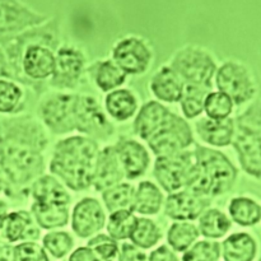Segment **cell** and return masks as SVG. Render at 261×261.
Listing matches in <instances>:
<instances>
[{
  "instance_id": "1",
  "label": "cell",
  "mask_w": 261,
  "mask_h": 261,
  "mask_svg": "<svg viewBox=\"0 0 261 261\" xmlns=\"http://www.w3.org/2000/svg\"><path fill=\"white\" fill-rule=\"evenodd\" d=\"M32 122L9 120L0 124V178L20 186L32 181L43 170L38 145L40 132L33 134Z\"/></svg>"
},
{
  "instance_id": "2",
  "label": "cell",
  "mask_w": 261,
  "mask_h": 261,
  "mask_svg": "<svg viewBox=\"0 0 261 261\" xmlns=\"http://www.w3.org/2000/svg\"><path fill=\"white\" fill-rule=\"evenodd\" d=\"M98 148L89 138L71 137L56 145L51 171L73 190H84L93 181Z\"/></svg>"
},
{
  "instance_id": "3",
  "label": "cell",
  "mask_w": 261,
  "mask_h": 261,
  "mask_svg": "<svg viewBox=\"0 0 261 261\" xmlns=\"http://www.w3.org/2000/svg\"><path fill=\"white\" fill-rule=\"evenodd\" d=\"M194 158L186 191L209 198L231 190L237 171L226 155L209 148L198 147Z\"/></svg>"
},
{
  "instance_id": "4",
  "label": "cell",
  "mask_w": 261,
  "mask_h": 261,
  "mask_svg": "<svg viewBox=\"0 0 261 261\" xmlns=\"http://www.w3.org/2000/svg\"><path fill=\"white\" fill-rule=\"evenodd\" d=\"M233 137L244 170L261 178V101L255 102L237 119Z\"/></svg>"
},
{
  "instance_id": "5",
  "label": "cell",
  "mask_w": 261,
  "mask_h": 261,
  "mask_svg": "<svg viewBox=\"0 0 261 261\" xmlns=\"http://www.w3.org/2000/svg\"><path fill=\"white\" fill-rule=\"evenodd\" d=\"M171 69L190 86L211 89L212 78L216 73V63L211 54L196 46H186L175 54Z\"/></svg>"
},
{
  "instance_id": "6",
  "label": "cell",
  "mask_w": 261,
  "mask_h": 261,
  "mask_svg": "<svg viewBox=\"0 0 261 261\" xmlns=\"http://www.w3.org/2000/svg\"><path fill=\"white\" fill-rule=\"evenodd\" d=\"M147 142L158 157H163L182 152V149L188 148L193 143V133L182 117L170 111Z\"/></svg>"
},
{
  "instance_id": "7",
  "label": "cell",
  "mask_w": 261,
  "mask_h": 261,
  "mask_svg": "<svg viewBox=\"0 0 261 261\" xmlns=\"http://www.w3.org/2000/svg\"><path fill=\"white\" fill-rule=\"evenodd\" d=\"M217 86L219 92L227 94L237 105L250 101L256 92L250 71L242 64L234 61H228L221 66L217 73Z\"/></svg>"
},
{
  "instance_id": "8",
  "label": "cell",
  "mask_w": 261,
  "mask_h": 261,
  "mask_svg": "<svg viewBox=\"0 0 261 261\" xmlns=\"http://www.w3.org/2000/svg\"><path fill=\"white\" fill-rule=\"evenodd\" d=\"M191 153L178 152L158 157L154 166V176L158 182L168 193H175L188 185L193 168Z\"/></svg>"
},
{
  "instance_id": "9",
  "label": "cell",
  "mask_w": 261,
  "mask_h": 261,
  "mask_svg": "<svg viewBox=\"0 0 261 261\" xmlns=\"http://www.w3.org/2000/svg\"><path fill=\"white\" fill-rule=\"evenodd\" d=\"M76 101L74 94H55L41 106L43 121L54 133L64 134L76 129Z\"/></svg>"
},
{
  "instance_id": "10",
  "label": "cell",
  "mask_w": 261,
  "mask_h": 261,
  "mask_svg": "<svg viewBox=\"0 0 261 261\" xmlns=\"http://www.w3.org/2000/svg\"><path fill=\"white\" fill-rule=\"evenodd\" d=\"M46 19L17 2L0 0V43H7L28 27L40 24Z\"/></svg>"
},
{
  "instance_id": "11",
  "label": "cell",
  "mask_w": 261,
  "mask_h": 261,
  "mask_svg": "<svg viewBox=\"0 0 261 261\" xmlns=\"http://www.w3.org/2000/svg\"><path fill=\"white\" fill-rule=\"evenodd\" d=\"M114 63L125 74H143L152 61V51L138 37H125L115 45Z\"/></svg>"
},
{
  "instance_id": "12",
  "label": "cell",
  "mask_w": 261,
  "mask_h": 261,
  "mask_svg": "<svg viewBox=\"0 0 261 261\" xmlns=\"http://www.w3.org/2000/svg\"><path fill=\"white\" fill-rule=\"evenodd\" d=\"M76 129L92 137L105 138L112 133V125L101 107L91 97H78L76 101Z\"/></svg>"
},
{
  "instance_id": "13",
  "label": "cell",
  "mask_w": 261,
  "mask_h": 261,
  "mask_svg": "<svg viewBox=\"0 0 261 261\" xmlns=\"http://www.w3.org/2000/svg\"><path fill=\"white\" fill-rule=\"evenodd\" d=\"M83 65V55L74 47L64 46L58 51V56L55 58L51 83L61 88H73L81 78Z\"/></svg>"
},
{
  "instance_id": "14",
  "label": "cell",
  "mask_w": 261,
  "mask_h": 261,
  "mask_svg": "<svg viewBox=\"0 0 261 261\" xmlns=\"http://www.w3.org/2000/svg\"><path fill=\"white\" fill-rule=\"evenodd\" d=\"M124 175L125 172L115 147L105 148L97 154L92 181L96 190L106 191L119 185L120 181L124 178Z\"/></svg>"
},
{
  "instance_id": "15",
  "label": "cell",
  "mask_w": 261,
  "mask_h": 261,
  "mask_svg": "<svg viewBox=\"0 0 261 261\" xmlns=\"http://www.w3.org/2000/svg\"><path fill=\"white\" fill-rule=\"evenodd\" d=\"M105 224V213L96 199L79 201L73 212V229L79 237L87 239L97 233Z\"/></svg>"
},
{
  "instance_id": "16",
  "label": "cell",
  "mask_w": 261,
  "mask_h": 261,
  "mask_svg": "<svg viewBox=\"0 0 261 261\" xmlns=\"http://www.w3.org/2000/svg\"><path fill=\"white\" fill-rule=\"evenodd\" d=\"M38 236L40 231L25 212L0 216V245H9L20 240H36Z\"/></svg>"
},
{
  "instance_id": "17",
  "label": "cell",
  "mask_w": 261,
  "mask_h": 261,
  "mask_svg": "<svg viewBox=\"0 0 261 261\" xmlns=\"http://www.w3.org/2000/svg\"><path fill=\"white\" fill-rule=\"evenodd\" d=\"M209 203L208 198L195 195L190 191L171 194L166 201V214L177 221H193L205 211Z\"/></svg>"
},
{
  "instance_id": "18",
  "label": "cell",
  "mask_w": 261,
  "mask_h": 261,
  "mask_svg": "<svg viewBox=\"0 0 261 261\" xmlns=\"http://www.w3.org/2000/svg\"><path fill=\"white\" fill-rule=\"evenodd\" d=\"M115 149L127 177L137 178L147 171L149 166V154L142 144L135 140L120 139Z\"/></svg>"
},
{
  "instance_id": "19",
  "label": "cell",
  "mask_w": 261,
  "mask_h": 261,
  "mask_svg": "<svg viewBox=\"0 0 261 261\" xmlns=\"http://www.w3.org/2000/svg\"><path fill=\"white\" fill-rule=\"evenodd\" d=\"M24 73L32 79H45L53 75L55 69V56L53 51L41 45L31 43L22 58Z\"/></svg>"
},
{
  "instance_id": "20",
  "label": "cell",
  "mask_w": 261,
  "mask_h": 261,
  "mask_svg": "<svg viewBox=\"0 0 261 261\" xmlns=\"http://www.w3.org/2000/svg\"><path fill=\"white\" fill-rule=\"evenodd\" d=\"M184 88L182 79L171 69V66H163L150 81V89L154 96L165 102L180 101Z\"/></svg>"
},
{
  "instance_id": "21",
  "label": "cell",
  "mask_w": 261,
  "mask_h": 261,
  "mask_svg": "<svg viewBox=\"0 0 261 261\" xmlns=\"http://www.w3.org/2000/svg\"><path fill=\"white\" fill-rule=\"evenodd\" d=\"M196 130L204 142L216 147H227L232 143L234 135L233 120L201 119L196 124Z\"/></svg>"
},
{
  "instance_id": "22",
  "label": "cell",
  "mask_w": 261,
  "mask_h": 261,
  "mask_svg": "<svg viewBox=\"0 0 261 261\" xmlns=\"http://www.w3.org/2000/svg\"><path fill=\"white\" fill-rule=\"evenodd\" d=\"M221 252L224 261H254L257 245L250 234L234 233L224 240Z\"/></svg>"
},
{
  "instance_id": "23",
  "label": "cell",
  "mask_w": 261,
  "mask_h": 261,
  "mask_svg": "<svg viewBox=\"0 0 261 261\" xmlns=\"http://www.w3.org/2000/svg\"><path fill=\"white\" fill-rule=\"evenodd\" d=\"M32 195L37 203L66 205L70 201V195L64 186L51 176L38 178L32 186Z\"/></svg>"
},
{
  "instance_id": "24",
  "label": "cell",
  "mask_w": 261,
  "mask_h": 261,
  "mask_svg": "<svg viewBox=\"0 0 261 261\" xmlns=\"http://www.w3.org/2000/svg\"><path fill=\"white\" fill-rule=\"evenodd\" d=\"M170 114V110L166 109L160 102L150 101L142 107L134 122V130L142 139L147 140L155 127L165 120Z\"/></svg>"
},
{
  "instance_id": "25",
  "label": "cell",
  "mask_w": 261,
  "mask_h": 261,
  "mask_svg": "<svg viewBox=\"0 0 261 261\" xmlns=\"http://www.w3.org/2000/svg\"><path fill=\"white\" fill-rule=\"evenodd\" d=\"M138 107L137 98L127 89L111 92L106 98V109L110 116L119 121H125L135 114Z\"/></svg>"
},
{
  "instance_id": "26",
  "label": "cell",
  "mask_w": 261,
  "mask_h": 261,
  "mask_svg": "<svg viewBox=\"0 0 261 261\" xmlns=\"http://www.w3.org/2000/svg\"><path fill=\"white\" fill-rule=\"evenodd\" d=\"M32 213L38 226L45 229L65 226L69 219L68 209L65 208V205L35 203L32 205Z\"/></svg>"
},
{
  "instance_id": "27",
  "label": "cell",
  "mask_w": 261,
  "mask_h": 261,
  "mask_svg": "<svg viewBox=\"0 0 261 261\" xmlns=\"http://www.w3.org/2000/svg\"><path fill=\"white\" fill-rule=\"evenodd\" d=\"M162 193L154 184L144 181L135 191L133 209L138 213L147 214V216L155 214L160 212L161 205H162Z\"/></svg>"
},
{
  "instance_id": "28",
  "label": "cell",
  "mask_w": 261,
  "mask_h": 261,
  "mask_svg": "<svg viewBox=\"0 0 261 261\" xmlns=\"http://www.w3.org/2000/svg\"><path fill=\"white\" fill-rule=\"evenodd\" d=\"M229 214L240 226H254L261 219V208L252 199L240 196L234 198L229 204Z\"/></svg>"
},
{
  "instance_id": "29",
  "label": "cell",
  "mask_w": 261,
  "mask_h": 261,
  "mask_svg": "<svg viewBox=\"0 0 261 261\" xmlns=\"http://www.w3.org/2000/svg\"><path fill=\"white\" fill-rule=\"evenodd\" d=\"M134 198L135 190L132 185H127V184H119V185L103 191L105 204L112 213L133 209Z\"/></svg>"
},
{
  "instance_id": "30",
  "label": "cell",
  "mask_w": 261,
  "mask_h": 261,
  "mask_svg": "<svg viewBox=\"0 0 261 261\" xmlns=\"http://www.w3.org/2000/svg\"><path fill=\"white\" fill-rule=\"evenodd\" d=\"M161 237H162V232L158 228L157 224L147 218L137 219L134 229L130 234L133 245L138 249H150L158 244Z\"/></svg>"
},
{
  "instance_id": "31",
  "label": "cell",
  "mask_w": 261,
  "mask_h": 261,
  "mask_svg": "<svg viewBox=\"0 0 261 261\" xmlns=\"http://www.w3.org/2000/svg\"><path fill=\"white\" fill-rule=\"evenodd\" d=\"M199 226L203 236L209 239H219L229 231L231 221L218 209H209L201 216Z\"/></svg>"
},
{
  "instance_id": "32",
  "label": "cell",
  "mask_w": 261,
  "mask_h": 261,
  "mask_svg": "<svg viewBox=\"0 0 261 261\" xmlns=\"http://www.w3.org/2000/svg\"><path fill=\"white\" fill-rule=\"evenodd\" d=\"M198 237L199 229L194 224L186 223V222L172 224L167 234L168 244L175 251L178 252H185L186 250L190 249Z\"/></svg>"
},
{
  "instance_id": "33",
  "label": "cell",
  "mask_w": 261,
  "mask_h": 261,
  "mask_svg": "<svg viewBox=\"0 0 261 261\" xmlns=\"http://www.w3.org/2000/svg\"><path fill=\"white\" fill-rule=\"evenodd\" d=\"M209 88L200 86H188L184 88L182 97H181V109L184 115L189 119L199 116L204 110V102L208 96Z\"/></svg>"
},
{
  "instance_id": "34",
  "label": "cell",
  "mask_w": 261,
  "mask_h": 261,
  "mask_svg": "<svg viewBox=\"0 0 261 261\" xmlns=\"http://www.w3.org/2000/svg\"><path fill=\"white\" fill-rule=\"evenodd\" d=\"M125 76H126V74L112 60L99 63L98 66H97L96 74H94L97 86L105 92L111 91V89L121 86L125 81Z\"/></svg>"
},
{
  "instance_id": "35",
  "label": "cell",
  "mask_w": 261,
  "mask_h": 261,
  "mask_svg": "<svg viewBox=\"0 0 261 261\" xmlns=\"http://www.w3.org/2000/svg\"><path fill=\"white\" fill-rule=\"evenodd\" d=\"M137 219L138 218H135L134 214L130 211H120L112 213L109 223H107V231H109L110 237L114 239L115 241L130 239Z\"/></svg>"
},
{
  "instance_id": "36",
  "label": "cell",
  "mask_w": 261,
  "mask_h": 261,
  "mask_svg": "<svg viewBox=\"0 0 261 261\" xmlns=\"http://www.w3.org/2000/svg\"><path fill=\"white\" fill-rule=\"evenodd\" d=\"M204 110L209 119L223 120L231 115L233 110V102L227 94L222 92H211L204 102Z\"/></svg>"
},
{
  "instance_id": "37",
  "label": "cell",
  "mask_w": 261,
  "mask_h": 261,
  "mask_svg": "<svg viewBox=\"0 0 261 261\" xmlns=\"http://www.w3.org/2000/svg\"><path fill=\"white\" fill-rule=\"evenodd\" d=\"M221 254L218 242L201 241L186 250L182 261H218Z\"/></svg>"
},
{
  "instance_id": "38",
  "label": "cell",
  "mask_w": 261,
  "mask_h": 261,
  "mask_svg": "<svg viewBox=\"0 0 261 261\" xmlns=\"http://www.w3.org/2000/svg\"><path fill=\"white\" fill-rule=\"evenodd\" d=\"M73 239L65 232H53L43 237V246L55 259H63L73 249Z\"/></svg>"
},
{
  "instance_id": "39",
  "label": "cell",
  "mask_w": 261,
  "mask_h": 261,
  "mask_svg": "<svg viewBox=\"0 0 261 261\" xmlns=\"http://www.w3.org/2000/svg\"><path fill=\"white\" fill-rule=\"evenodd\" d=\"M88 247L98 256L101 261H112L117 259L120 247L117 242L106 234H98L88 241Z\"/></svg>"
},
{
  "instance_id": "40",
  "label": "cell",
  "mask_w": 261,
  "mask_h": 261,
  "mask_svg": "<svg viewBox=\"0 0 261 261\" xmlns=\"http://www.w3.org/2000/svg\"><path fill=\"white\" fill-rule=\"evenodd\" d=\"M22 98L19 87L9 81L0 79V112L10 114L17 109Z\"/></svg>"
},
{
  "instance_id": "41",
  "label": "cell",
  "mask_w": 261,
  "mask_h": 261,
  "mask_svg": "<svg viewBox=\"0 0 261 261\" xmlns=\"http://www.w3.org/2000/svg\"><path fill=\"white\" fill-rule=\"evenodd\" d=\"M14 261H50L45 249L35 242H22L13 247Z\"/></svg>"
},
{
  "instance_id": "42",
  "label": "cell",
  "mask_w": 261,
  "mask_h": 261,
  "mask_svg": "<svg viewBox=\"0 0 261 261\" xmlns=\"http://www.w3.org/2000/svg\"><path fill=\"white\" fill-rule=\"evenodd\" d=\"M117 261H147V256L134 245L125 244L120 250Z\"/></svg>"
},
{
  "instance_id": "43",
  "label": "cell",
  "mask_w": 261,
  "mask_h": 261,
  "mask_svg": "<svg viewBox=\"0 0 261 261\" xmlns=\"http://www.w3.org/2000/svg\"><path fill=\"white\" fill-rule=\"evenodd\" d=\"M147 261H178L175 252L167 246H161L149 255Z\"/></svg>"
},
{
  "instance_id": "44",
  "label": "cell",
  "mask_w": 261,
  "mask_h": 261,
  "mask_svg": "<svg viewBox=\"0 0 261 261\" xmlns=\"http://www.w3.org/2000/svg\"><path fill=\"white\" fill-rule=\"evenodd\" d=\"M69 261H101L89 247H79L69 256Z\"/></svg>"
},
{
  "instance_id": "45",
  "label": "cell",
  "mask_w": 261,
  "mask_h": 261,
  "mask_svg": "<svg viewBox=\"0 0 261 261\" xmlns=\"http://www.w3.org/2000/svg\"><path fill=\"white\" fill-rule=\"evenodd\" d=\"M0 261H14L13 247L9 245H0Z\"/></svg>"
},
{
  "instance_id": "46",
  "label": "cell",
  "mask_w": 261,
  "mask_h": 261,
  "mask_svg": "<svg viewBox=\"0 0 261 261\" xmlns=\"http://www.w3.org/2000/svg\"><path fill=\"white\" fill-rule=\"evenodd\" d=\"M3 76H10L9 75V65H8V60L5 58L4 54L0 51V79Z\"/></svg>"
},
{
  "instance_id": "47",
  "label": "cell",
  "mask_w": 261,
  "mask_h": 261,
  "mask_svg": "<svg viewBox=\"0 0 261 261\" xmlns=\"http://www.w3.org/2000/svg\"><path fill=\"white\" fill-rule=\"evenodd\" d=\"M5 213H7V204L0 200V216H3Z\"/></svg>"
},
{
  "instance_id": "48",
  "label": "cell",
  "mask_w": 261,
  "mask_h": 261,
  "mask_svg": "<svg viewBox=\"0 0 261 261\" xmlns=\"http://www.w3.org/2000/svg\"><path fill=\"white\" fill-rule=\"evenodd\" d=\"M2 188H3V182H2V178H0V191H2Z\"/></svg>"
},
{
  "instance_id": "49",
  "label": "cell",
  "mask_w": 261,
  "mask_h": 261,
  "mask_svg": "<svg viewBox=\"0 0 261 261\" xmlns=\"http://www.w3.org/2000/svg\"><path fill=\"white\" fill-rule=\"evenodd\" d=\"M259 261H261V260H259Z\"/></svg>"
}]
</instances>
